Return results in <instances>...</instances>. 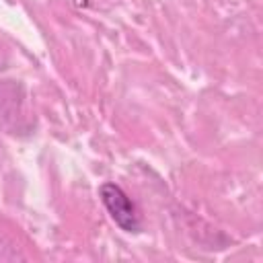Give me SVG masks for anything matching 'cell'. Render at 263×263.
Instances as JSON below:
<instances>
[{"label": "cell", "instance_id": "cell-1", "mask_svg": "<svg viewBox=\"0 0 263 263\" xmlns=\"http://www.w3.org/2000/svg\"><path fill=\"white\" fill-rule=\"evenodd\" d=\"M101 201L105 205V210L109 212V216L113 218V222L125 230V232H140V218L136 212V205L132 203V199L127 197V193L115 185V183H103L99 189Z\"/></svg>", "mask_w": 263, "mask_h": 263}]
</instances>
